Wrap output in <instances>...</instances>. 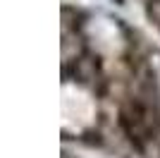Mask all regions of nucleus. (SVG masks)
Wrapping results in <instances>:
<instances>
[{
    "instance_id": "f257e3e1",
    "label": "nucleus",
    "mask_w": 160,
    "mask_h": 158,
    "mask_svg": "<svg viewBox=\"0 0 160 158\" xmlns=\"http://www.w3.org/2000/svg\"><path fill=\"white\" fill-rule=\"evenodd\" d=\"M155 17L160 19V3H158V7H155Z\"/></svg>"
}]
</instances>
